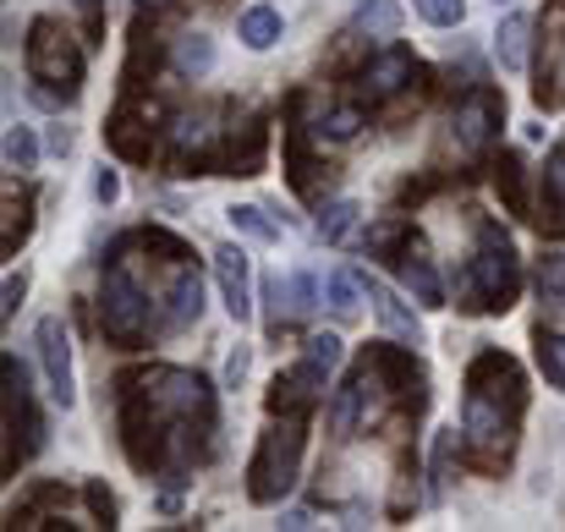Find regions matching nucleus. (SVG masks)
<instances>
[{"label": "nucleus", "mask_w": 565, "mask_h": 532, "mask_svg": "<svg viewBox=\"0 0 565 532\" xmlns=\"http://www.w3.org/2000/svg\"><path fill=\"white\" fill-rule=\"evenodd\" d=\"M401 275H406V291L417 297V308H445V286L428 258H401Z\"/></svg>", "instance_id": "obj_13"}, {"label": "nucleus", "mask_w": 565, "mask_h": 532, "mask_svg": "<svg viewBox=\"0 0 565 532\" xmlns=\"http://www.w3.org/2000/svg\"><path fill=\"white\" fill-rule=\"evenodd\" d=\"M236 33H242L247 50H275V44L286 39V17H280L275 6H247L242 22H236Z\"/></svg>", "instance_id": "obj_7"}, {"label": "nucleus", "mask_w": 565, "mask_h": 532, "mask_svg": "<svg viewBox=\"0 0 565 532\" xmlns=\"http://www.w3.org/2000/svg\"><path fill=\"white\" fill-rule=\"evenodd\" d=\"M461 434H472V439H500V434H505L500 406H489V401L472 390V395H467V406H461Z\"/></svg>", "instance_id": "obj_14"}, {"label": "nucleus", "mask_w": 565, "mask_h": 532, "mask_svg": "<svg viewBox=\"0 0 565 532\" xmlns=\"http://www.w3.org/2000/svg\"><path fill=\"white\" fill-rule=\"evenodd\" d=\"M539 368L550 384L565 390V336H539Z\"/></svg>", "instance_id": "obj_23"}, {"label": "nucleus", "mask_w": 565, "mask_h": 532, "mask_svg": "<svg viewBox=\"0 0 565 532\" xmlns=\"http://www.w3.org/2000/svg\"><path fill=\"white\" fill-rule=\"evenodd\" d=\"M494 127H500V105H494L489 94H472V99L456 105V143H461L467 155H478V149L494 138Z\"/></svg>", "instance_id": "obj_6"}, {"label": "nucleus", "mask_w": 565, "mask_h": 532, "mask_svg": "<svg viewBox=\"0 0 565 532\" xmlns=\"http://www.w3.org/2000/svg\"><path fill=\"white\" fill-rule=\"evenodd\" d=\"M358 127H363V116H358L352 105H335V110L319 121V132H324L330 143H352V138H358Z\"/></svg>", "instance_id": "obj_22"}, {"label": "nucleus", "mask_w": 565, "mask_h": 532, "mask_svg": "<svg viewBox=\"0 0 565 532\" xmlns=\"http://www.w3.org/2000/svg\"><path fill=\"white\" fill-rule=\"evenodd\" d=\"M406 77H412V61H406L401 50L379 55L374 66H369V88H374V94H395V88H401Z\"/></svg>", "instance_id": "obj_16"}, {"label": "nucleus", "mask_w": 565, "mask_h": 532, "mask_svg": "<svg viewBox=\"0 0 565 532\" xmlns=\"http://www.w3.org/2000/svg\"><path fill=\"white\" fill-rule=\"evenodd\" d=\"M363 401H369V373H358V379H347V384L335 390V406H330V428H335L341 439H352V434H358Z\"/></svg>", "instance_id": "obj_9"}, {"label": "nucleus", "mask_w": 565, "mask_h": 532, "mask_svg": "<svg viewBox=\"0 0 565 532\" xmlns=\"http://www.w3.org/2000/svg\"><path fill=\"white\" fill-rule=\"evenodd\" d=\"M231 225H236L242 236H253V242H280V225H275L264 209H253V203H236V209H231Z\"/></svg>", "instance_id": "obj_18"}, {"label": "nucleus", "mask_w": 565, "mask_h": 532, "mask_svg": "<svg viewBox=\"0 0 565 532\" xmlns=\"http://www.w3.org/2000/svg\"><path fill=\"white\" fill-rule=\"evenodd\" d=\"M94 198H99L105 209H110V203L121 198V177H116L110 166H99V171H94Z\"/></svg>", "instance_id": "obj_27"}, {"label": "nucleus", "mask_w": 565, "mask_h": 532, "mask_svg": "<svg viewBox=\"0 0 565 532\" xmlns=\"http://www.w3.org/2000/svg\"><path fill=\"white\" fill-rule=\"evenodd\" d=\"M247 362H253V347H236V352L225 357V373H220L225 390H242V384H247Z\"/></svg>", "instance_id": "obj_26"}, {"label": "nucleus", "mask_w": 565, "mask_h": 532, "mask_svg": "<svg viewBox=\"0 0 565 532\" xmlns=\"http://www.w3.org/2000/svg\"><path fill=\"white\" fill-rule=\"evenodd\" d=\"M363 286H369V302H374V319H379V324H384V330H390L401 347H423V319L412 313V302H406L395 286H384L379 275H369Z\"/></svg>", "instance_id": "obj_5"}, {"label": "nucleus", "mask_w": 565, "mask_h": 532, "mask_svg": "<svg viewBox=\"0 0 565 532\" xmlns=\"http://www.w3.org/2000/svg\"><path fill=\"white\" fill-rule=\"evenodd\" d=\"M280 528L302 532V528H313V517H308V511H286V517H280Z\"/></svg>", "instance_id": "obj_31"}, {"label": "nucleus", "mask_w": 565, "mask_h": 532, "mask_svg": "<svg viewBox=\"0 0 565 532\" xmlns=\"http://www.w3.org/2000/svg\"><path fill=\"white\" fill-rule=\"evenodd\" d=\"M33 166H39V138H33V127L11 121L6 127V171H33Z\"/></svg>", "instance_id": "obj_15"}, {"label": "nucleus", "mask_w": 565, "mask_h": 532, "mask_svg": "<svg viewBox=\"0 0 565 532\" xmlns=\"http://www.w3.org/2000/svg\"><path fill=\"white\" fill-rule=\"evenodd\" d=\"M50 149L66 155V149H72V132H66V127H50Z\"/></svg>", "instance_id": "obj_32"}, {"label": "nucleus", "mask_w": 565, "mask_h": 532, "mask_svg": "<svg viewBox=\"0 0 565 532\" xmlns=\"http://www.w3.org/2000/svg\"><path fill=\"white\" fill-rule=\"evenodd\" d=\"M214 280H220V297H225V313L236 319V324H247L253 319V264H247V253L242 247H214Z\"/></svg>", "instance_id": "obj_4"}, {"label": "nucleus", "mask_w": 565, "mask_h": 532, "mask_svg": "<svg viewBox=\"0 0 565 532\" xmlns=\"http://www.w3.org/2000/svg\"><path fill=\"white\" fill-rule=\"evenodd\" d=\"M33 347H39V368H44V390H50V401L66 412V406L77 401V373H72V341H66V324H61V319H39Z\"/></svg>", "instance_id": "obj_3"}, {"label": "nucleus", "mask_w": 565, "mask_h": 532, "mask_svg": "<svg viewBox=\"0 0 565 532\" xmlns=\"http://www.w3.org/2000/svg\"><path fill=\"white\" fill-rule=\"evenodd\" d=\"M286 286H291V319H302V313H313L319 308V286H313V275H286Z\"/></svg>", "instance_id": "obj_25"}, {"label": "nucleus", "mask_w": 565, "mask_h": 532, "mask_svg": "<svg viewBox=\"0 0 565 532\" xmlns=\"http://www.w3.org/2000/svg\"><path fill=\"white\" fill-rule=\"evenodd\" d=\"M352 225H358V203H352V198L324 203V214H319V236H324V242H347Z\"/></svg>", "instance_id": "obj_17"}, {"label": "nucleus", "mask_w": 565, "mask_h": 532, "mask_svg": "<svg viewBox=\"0 0 565 532\" xmlns=\"http://www.w3.org/2000/svg\"><path fill=\"white\" fill-rule=\"evenodd\" d=\"M527 33H533V22H527L522 11H511V17L494 28V55H500L505 72H522V66H527Z\"/></svg>", "instance_id": "obj_8"}, {"label": "nucleus", "mask_w": 565, "mask_h": 532, "mask_svg": "<svg viewBox=\"0 0 565 532\" xmlns=\"http://www.w3.org/2000/svg\"><path fill=\"white\" fill-rule=\"evenodd\" d=\"M358 28H363V33H395V28H401V6H395V0H369V6L358 11Z\"/></svg>", "instance_id": "obj_21"}, {"label": "nucleus", "mask_w": 565, "mask_h": 532, "mask_svg": "<svg viewBox=\"0 0 565 532\" xmlns=\"http://www.w3.org/2000/svg\"><path fill=\"white\" fill-rule=\"evenodd\" d=\"M539 297H544L555 313H565V253L544 258V269H539Z\"/></svg>", "instance_id": "obj_19"}, {"label": "nucleus", "mask_w": 565, "mask_h": 532, "mask_svg": "<svg viewBox=\"0 0 565 532\" xmlns=\"http://www.w3.org/2000/svg\"><path fill=\"white\" fill-rule=\"evenodd\" d=\"M544 187H550L555 203H565V149H555V160H550V171H544Z\"/></svg>", "instance_id": "obj_29"}, {"label": "nucleus", "mask_w": 565, "mask_h": 532, "mask_svg": "<svg viewBox=\"0 0 565 532\" xmlns=\"http://www.w3.org/2000/svg\"><path fill=\"white\" fill-rule=\"evenodd\" d=\"M302 357H308V362H319L324 373H335L347 352H341V336H308V341H302Z\"/></svg>", "instance_id": "obj_24"}, {"label": "nucleus", "mask_w": 565, "mask_h": 532, "mask_svg": "<svg viewBox=\"0 0 565 532\" xmlns=\"http://www.w3.org/2000/svg\"><path fill=\"white\" fill-rule=\"evenodd\" d=\"M363 291H369V286H363L352 269H330V275H324V308H330L335 319H352L358 302H363Z\"/></svg>", "instance_id": "obj_11"}, {"label": "nucleus", "mask_w": 565, "mask_h": 532, "mask_svg": "<svg viewBox=\"0 0 565 532\" xmlns=\"http://www.w3.org/2000/svg\"><path fill=\"white\" fill-rule=\"evenodd\" d=\"M99 319H105V336H116V341L143 336V324H149V297L138 291V280H132L127 269H110V275H105V286H99Z\"/></svg>", "instance_id": "obj_2"}, {"label": "nucleus", "mask_w": 565, "mask_h": 532, "mask_svg": "<svg viewBox=\"0 0 565 532\" xmlns=\"http://www.w3.org/2000/svg\"><path fill=\"white\" fill-rule=\"evenodd\" d=\"M209 143V121H177V149H203Z\"/></svg>", "instance_id": "obj_28"}, {"label": "nucleus", "mask_w": 565, "mask_h": 532, "mask_svg": "<svg viewBox=\"0 0 565 532\" xmlns=\"http://www.w3.org/2000/svg\"><path fill=\"white\" fill-rule=\"evenodd\" d=\"M494 6H500V0H494Z\"/></svg>", "instance_id": "obj_34"}, {"label": "nucleus", "mask_w": 565, "mask_h": 532, "mask_svg": "<svg viewBox=\"0 0 565 532\" xmlns=\"http://www.w3.org/2000/svg\"><path fill=\"white\" fill-rule=\"evenodd\" d=\"M143 6H166V0H143Z\"/></svg>", "instance_id": "obj_33"}, {"label": "nucleus", "mask_w": 565, "mask_h": 532, "mask_svg": "<svg viewBox=\"0 0 565 532\" xmlns=\"http://www.w3.org/2000/svg\"><path fill=\"white\" fill-rule=\"evenodd\" d=\"M461 291L489 297V308H511V297H516V247L500 225H478V258H472Z\"/></svg>", "instance_id": "obj_1"}, {"label": "nucleus", "mask_w": 565, "mask_h": 532, "mask_svg": "<svg viewBox=\"0 0 565 532\" xmlns=\"http://www.w3.org/2000/svg\"><path fill=\"white\" fill-rule=\"evenodd\" d=\"M198 313H203V280L182 275L171 291V308H166V330H188V324H198Z\"/></svg>", "instance_id": "obj_12"}, {"label": "nucleus", "mask_w": 565, "mask_h": 532, "mask_svg": "<svg viewBox=\"0 0 565 532\" xmlns=\"http://www.w3.org/2000/svg\"><path fill=\"white\" fill-rule=\"evenodd\" d=\"M171 66H177L182 77H209V72H214V39H209V33H182L177 50H171Z\"/></svg>", "instance_id": "obj_10"}, {"label": "nucleus", "mask_w": 565, "mask_h": 532, "mask_svg": "<svg viewBox=\"0 0 565 532\" xmlns=\"http://www.w3.org/2000/svg\"><path fill=\"white\" fill-rule=\"evenodd\" d=\"M412 6H417V17L434 22V28H461V22H467V0H412Z\"/></svg>", "instance_id": "obj_20"}, {"label": "nucleus", "mask_w": 565, "mask_h": 532, "mask_svg": "<svg viewBox=\"0 0 565 532\" xmlns=\"http://www.w3.org/2000/svg\"><path fill=\"white\" fill-rule=\"evenodd\" d=\"M22 297H28V275H6V319L22 308Z\"/></svg>", "instance_id": "obj_30"}]
</instances>
